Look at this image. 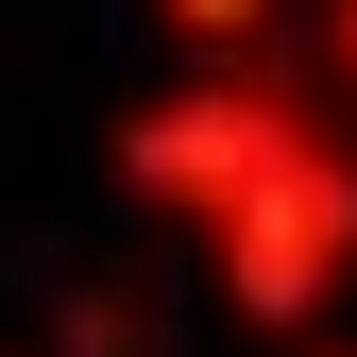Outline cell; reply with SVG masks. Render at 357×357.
Segmentation results:
<instances>
[{"label":"cell","mask_w":357,"mask_h":357,"mask_svg":"<svg viewBox=\"0 0 357 357\" xmlns=\"http://www.w3.org/2000/svg\"><path fill=\"white\" fill-rule=\"evenodd\" d=\"M119 188L204 238V273L255 340H306L357 289V119L255 52H204L188 85H153L119 119Z\"/></svg>","instance_id":"1"},{"label":"cell","mask_w":357,"mask_h":357,"mask_svg":"<svg viewBox=\"0 0 357 357\" xmlns=\"http://www.w3.org/2000/svg\"><path fill=\"white\" fill-rule=\"evenodd\" d=\"M170 34H188V52H255V34H273V0H153Z\"/></svg>","instance_id":"2"},{"label":"cell","mask_w":357,"mask_h":357,"mask_svg":"<svg viewBox=\"0 0 357 357\" xmlns=\"http://www.w3.org/2000/svg\"><path fill=\"white\" fill-rule=\"evenodd\" d=\"M324 85H340V119H357V0H324Z\"/></svg>","instance_id":"3"},{"label":"cell","mask_w":357,"mask_h":357,"mask_svg":"<svg viewBox=\"0 0 357 357\" xmlns=\"http://www.w3.org/2000/svg\"><path fill=\"white\" fill-rule=\"evenodd\" d=\"M289 357H357V340H324V324H306V340H289Z\"/></svg>","instance_id":"4"}]
</instances>
